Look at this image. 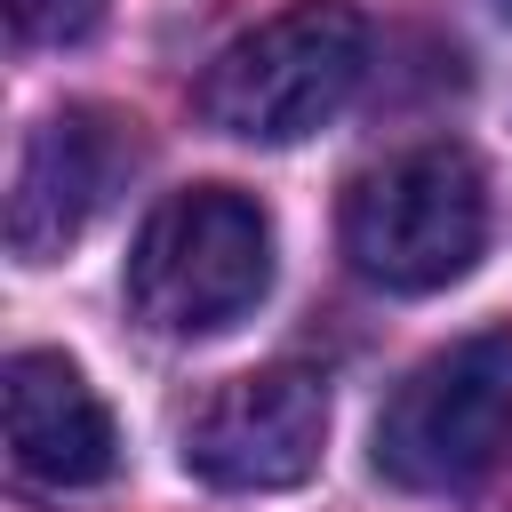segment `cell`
Listing matches in <instances>:
<instances>
[{
  "instance_id": "cell-4",
  "label": "cell",
  "mask_w": 512,
  "mask_h": 512,
  "mask_svg": "<svg viewBox=\"0 0 512 512\" xmlns=\"http://www.w3.org/2000/svg\"><path fill=\"white\" fill-rule=\"evenodd\" d=\"M488 248V184L464 144H416L376 160L344 192V256L392 296H432L464 280Z\"/></svg>"
},
{
  "instance_id": "cell-8",
  "label": "cell",
  "mask_w": 512,
  "mask_h": 512,
  "mask_svg": "<svg viewBox=\"0 0 512 512\" xmlns=\"http://www.w3.org/2000/svg\"><path fill=\"white\" fill-rule=\"evenodd\" d=\"M104 16V0H8V24L16 40H40V48H64V40H88Z\"/></svg>"
},
{
  "instance_id": "cell-7",
  "label": "cell",
  "mask_w": 512,
  "mask_h": 512,
  "mask_svg": "<svg viewBox=\"0 0 512 512\" xmlns=\"http://www.w3.org/2000/svg\"><path fill=\"white\" fill-rule=\"evenodd\" d=\"M0 416H8V464L32 488H96L120 464L112 408L64 352H16L0 376Z\"/></svg>"
},
{
  "instance_id": "cell-9",
  "label": "cell",
  "mask_w": 512,
  "mask_h": 512,
  "mask_svg": "<svg viewBox=\"0 0 512 512\" xmlns=\"http://www.w3.org/2000/svg\"><path fill=\"white\" fill-rule=\"evenodd\" d=\"M496 8H504V16H512V0H496Z\"/></svg>"
},
{
  "instance_id": "cell-2",
  "label": "cell",
  "mask_w": 512,
  "mask_h": 512,
  "mask_svg": "<svg viewBox=\"0 0 512 512\" xmlns=\"http://www.w3.org/2000/svg\"><path fill=\"white\" fill-rule=\"evenodd\" d=\"M272 288V216L232 184L168 192L128 248V304L160 336H216Z\"/></svg>"
},
{
  "instance_id": "cell-6",
  "label": "cell",
  "mask_w": 512,
  "mask_h": 512,
  "mask_svg": "<svg viewBox=\"0 0 512 512\" xmlns=\"http://www.w3.org/2000/svg\"><path fill=\"white\" fill-rule=\"evenodd\" d=\"M120 168H128V136H120L112 112H96V104L48 112V120L24 136L16 176H8V248H16L24 264L64 256V248L96 224V208L112 200Z\"/></svg>"
},
{
  "instance_id": "cell-1",
  "label": "cell",
  "mask_w": 512,
  "mask_h": 512,
  "mask_svg": "<svg viewBox=\"0 0 512 512\" xmlns=\"http://www.w3.org/2000/svg\"><path fill=\"white\" fill-rule=\"evenodd\" d=\"M368 72V24L344 0H296L216 48L200 72V120L240 144H304L320 136Z\"/></svg>"
},
{
  "instance_id": "cell-5",
  "label": "cell",
  "mask_w": 512,
  "mask_h": 512,
  "mask_svg": "<svg viewBox=\"0 0 512 512\" xmlns=\"http://www.w3.org/2000/svg\"><path fill=\"white\" fill-rule=\"evenodd\" d=\"M328 384L312 368H248L216 384L184 424V472L224 496H280L320 472Z\"/></svg>"
},
{
  "instance_id": "cell-3",
  "label": "cell",
  "mask_w": 512,
  "mask_h": 512,
  "mask_svg": "<svg viewBox=\"0 0 512 512\" xmlns=\"http://www.w3.org/2000/svg\"><path fill=\"white\" fill-rule=\"evenodd\" d=\"M512 456V328H480L416 360L376 416V472L408 496L480 488Z\"/></svg>"
}]
</instances>
